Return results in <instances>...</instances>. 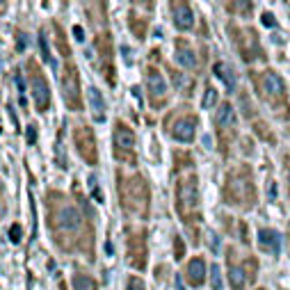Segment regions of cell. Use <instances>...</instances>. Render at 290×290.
I'll return each instance as SVG.
<instances>
[{"label": "cell", "instance_id": "1", "mask_svg": "<svg viewBox=\"0 0 290 290\" xmlns=\"http://www.w3.org/2000/svg\"><path fill=\"white\" fill-rule=\"evenodd\" d=\"M62 94H64L66 103H69L74 110H78L80 105V87H78V74H76V69L69 64V69H66V76L62 78Z\"/></svg>", "mask_w": 290, "mask_h": 290}, {"label": "cell", "instance_id": "2", "mask_svg": "<svg viewBox=\"0 0 290 290\" xmlns=\"http://www.w3.org/2000/svg\"><path fill=\"white\" fill-rule=\"evenodd\" d=\"M76 147H78L80 156L89 162L96 165V144H94V135L89 128H78L76 130Z\"/></svg>", "mask_w": 290, "mask_h": 290}, {"label": "cell", "instance_id": "3", "mask_svg": "<svg viewBox=\"0 0 290 290\" xmlns=\"http://www.w3.org/2000/svg\"><path fill=\"white\" fill-rule=\"evenodd\" d=\"M178 203L183 210H190V208L197 203V180L194 178H188L180 183L178 188Z\"/></svg>", "mask_w": 290, "mask_h": 290}, {"label": "cell", "instance_id": "4", "mask_svg": "<svg viewBox=\"0 0 290 290\" xmlns=\"http://www.w3.org/2000/svg\"><path fill=\"white\" fill-rule=\"evenodd\" d=\"M32 96H34V103H37V110L46 112L48 105H51V89H48V85L42 78L32 80Z\"/></svg>", "mask_w": 290, "mask_h": 290}, {"label": "cell", "instance_id": "5", "mask_svg": "<svg viewBox=\"0 0 290 290\" xmlns=\"http://www.w3.org/2000/svg\"><path fill=\"white\" fill-rule=\"evenodd\" d=\"M57 224H60V229H66V231H74L78 229L80 224H83V215L78 212V208H62L60 212H57Z\"/></svg>", "mask_w": 290, "mask_h": 290}, {"label": "cell", "instance_id": "6", "mask_svg": "<svg viewBox=\"0 0 290 290\" xmlns=\"http://www.w3.org/2000/svg\"><path fill=\"white\" fill-rule=\"evenodd\" d=\"M87 96H89V107L94 112V119L105 121V98H103V94L92 85V87H87Z\"/></svg>", "mask_w": 290, "mask_h": 290}, {"label": "cell", "instance_id": "7", "mask_svg": "<svg viewBox=\"0 0 290 290\" xmlns=\"http://www.w3.org/2000/svg\"><path fill=\"white\" fill-rule=\"evenodd\" d=\"M194 130H197V121L194 119H180L174 126V137L178 142H192L194 139Z\"/></svg>", "mask_w": 290, "mask_h": 290}, {"label": "cell", "instance_id": "8", "mask_svg": "<svg viewBox=\"0 0 290 290\" xmlns=\"http://www.w3.org/2000/svg\"><path fill=\"white\" fill-rule=\"evenodd\" d=\"M174 21L180 30H190L194 25V12L190 10V5H176L174 7Z\"/></svg>", "mask_w": 290, "mask_h": 290}, {"label": "cell", "instance_id": "9", "mask_svg": "<svg viewBox=\"0 0 290 290\" xmlns=\"http://www.w3.org/2000/svg\"><path fill=\"white\" fill-rule=\"evenodd\" d=\"M258 244H261L263 249H267V251H279L281 238H279V233H276V231L263 229V231H258Z\"/></svg>", "mask_w": 290, "mask_h": 290}, {"label": "cell", "instance_id": "10", "mask_svg": "<svg viewBox=\"0 0 290 290\" xmlns=\"http://www.w3.org/2000/svg\"><path fill=\"white\" fill-rule=\"evenodd\" d=\"M263 92H267L270 96H283V83H281L279 76L267 71L263 76Z\"/></svg>", "mask_w": 290, "mask_h": 290}, {"label": "cell", "instance_id": "11", "mask_svg": "<svg viewBox=\"0 0 290 290\" xmlns=\"http://www.w3.org/2000/svg\"><path fill=\"white\" fill-rule=\"evenodd\" d=\"M149 92H151L153 98H162L167 94V83L156 69L149 71Z\"/></svg>", "mask_w": 290, "mask_h": 290}, {"label": "cell", "instance_id": "12", "mask_svg": "<svg viewBox=\"0 0 290 290\" xmlns=\"http://www.w3.org/2000/svg\"><path fill=\"white\" fill-rule=\"evenodd\" d=\"M188 279L192 281L194 285L203 283V279H206V263H203L201 258H192V261L188 263Z\"/></svg>", "mask_w": 290, "mask_h": 290}, {"label": "cell", "instance_id": "13", "mask_svg": "<svg viewBox=\"0 0 290 290\" xmlns=\"http://www.w3.org/2000/svg\"><path fill=\"white\" fill-rule=\"evenodd\" d=\"M212 71H215L217 78L226 85V89H229V92L235 87V76H233V71H231L229 64H224V62H217V64L212 66Z\"/></svg>", "mask_w": 290, "mask_h": 290}, {"label": "cell", "instance_id": "14", "mask_svg": "<svg viewBox=\"0 0 290 290\" xmlns=\"http://www.w3.org/2000/svg\"><path fill=\"white\" fill-rule=\"evenodd\" d=\"M176 62H178L180 66H185V69H194V66H197V55H194L192 48L183 46L176 51Z\"/></svg>", "mask_w": 290, "mask_h": 290}, {"label": "cell", "instance_id": "15", "mask_svg": "<svg viewBox=\"0 0 290 290\" xmlns=\"http://www.w3.org/2000/svg\"><path fill=\"white\" fill-rule=\"evenodd\" d=\"M115 137H117V144H119L121 149H133L135 135H133V130L130 128H126V126H117Z\"/></svg>", "mask_w": 290, "mask_h": 290}, {"label": "cell", "instance_id": "16", "mask_svg": "<svg viewBox=\"0 0 290 290\" xmlns=\"http://www.w3.org/2000/svg\"><path fill=\"white\" fill-rule=\"evenodd\" d=\"M235 121V112L229 103H222L220 110H217V124L220 126H231Z\"/></svg>", "mask_w": 290, "mask_h": 290}, {"label": "cell", "instance_id": "17", "mask_svg": "<svg viewBox=\"0 0 290 290\" xmlns=\"http://www.w3.org/2000/svg\"><path fill=\"white\" fill-rule=\"evenodd\" d=\"M229 281H231V285H233V290H242L244 288V270H242V267H240V265L231 267Z\"/></svg>", "mask_w": 290, "mask_h": 290}, {"label": "cell", "instance_id": "18", "mask_svg": "<svg viewBox=\"0 0 290 290\" xmlns=\"http://www.w3.org/2000/svg\"><path fill=\"white\" fill-rule=\"evenodd\" d=\"M74 290H94V281L85 274H76L74 276Z\"/></svg>", "mask_w": 290, "mask_h": 290}, {"label": "cell", "instance_id": "19", "mask_svg": "<svg viewBox=\"0 0 290 290\" xmlns=\"http://www.w3.org/2000/svg\"><path fill=\"white\" fill-rule=\"evenodd\" d=\"M210 281H212V290H222V270H220V265L210 267Z\"/></svg>", "mask_w": 290, "mask_h": 290}, {"label": "cell", "instance_id": "20", "mask_svg": "<svg viewBox=\"0 0 290 290\" xmlns=\"http://www.w3.org/2000/svg\"><path fill=\"white\" fill-rule=\"evenodd\" d=\"M89 190H92V197H94V201H98V203H103V194H101V190H98V180H96V176H89Z\"/></svg>", "mask_w": 290, "mask_h": 290}, {"label": "cell", "instance_id": "21", "mask_svg": "<svg viewBox=\"0 0 290 290\" xmlns=\"http://www.w3.org/2000/svg\"><path fill=\"white\" fill-rule=\"evenodd\" d=\"M21 238H23V229H21V224H12L10 226V240L12 242H21Z\"/></svg>", "mask_w": 290, "mask_h": 290}, {"label": "cell", "instance_id": "22", "mask_svg": "<svg viewBox=\"0 0 290 290\" xmlns=\"http://www.w3.org/2000/svg\"><path fill=\"white\" fill-rule=\"evenodd\" d=\"M217 101V92L215 89H206V94H203V107H212Z\"/></svg>", "mask_w": 290, "mask_h": 290}, {"label": "cell", "instance_id": "23", "mask_svg": "<svg viewBox=\"0 0 290 290\" xmlns=\"http://www.w3.org/2000/svg\"><path fill=\"white\" fill-rule=\"evenodd\" d=\"M25 46H28V34H25V32H19V34H16V51L23 53Z\"/></svg>", "mask_w": 290, "mask_h": 290}, {"label": "cell", "instance_id": "24", "mask_svg": "<svg viewBox=\"0 0 290 290\" xmlns=\"http://www.w3.org/2000/svg\"><path fill=\"white\" fill-rule=\"evenodd\" d=\"M25 137H28L30 144H34L37 142V128H34V126H28V128H25Z\"/></svg>", "mask_w": 290, "mask_h": 290}, {"label": "cell", "instance_id": "25", "mask_svg": "<svg viewBox=\"0 0 290 290\" xmlns=\"http://www.w3.org/2000/svg\"><path fill=\"white\" fill-rule=\"evenodd\" d=\"M14 80H16V89L25 92V80H23V76H21V71H14Z\"/></svg>", "mask_w": 290, "mask_h": 290}, {"label": "cell", "instance_id": "26", "mask_svg": "<svg viewBox=\"0 0 290 290\" xmlns=\"http://www.w3.org/2000/svg\"><path fill=\"white\" fill-rule=\"evenodd\" d=\"M128 290H144V283L139 279H130L128 281Z\"/></svg>", "mask_w": 290, "mask_h": 290}, {"label": "cell", "instance_id": "27", "mask_svg": "<svg viewBox=\"0 0 290 290\" xmlns=\"http://www.w3.org/2000/svg\"><path fill=\"white\" fill-rule=\"evenodd\" d=\"M74 37L78 39V42H85V32H83V28H80V25H76V28H74Z\"/></svg>", "mask_w": 290, "mask_h": 290}, {"label": "cell", "instance_id": "28", "mask_svg": "<svg viewBox=\"0 0 290 290\" xmlns=\"http://www.w3.org/2000/svg\"><path fill=\"white\" fill-rule=\"evenodd\" d=\"M183 256V242H180V238H176V258Z\"/></svg>", "mask_w": 290, "mask_h": 290}, {"label": "cell", "instance_id": "29", "mask_svg": "<svg viewBox=\"0 0 290 290\" xmlns=\"http://www.w3.org/2000/svg\"><path fill=\"white\" fill-rule=\"evenodd\" d=\"M263 23H265V25H274V16H272V14H263Z\"/></svg>", "mask_w": 290, "mask_h": 290}, {"label": "cell", "instance_id": "30", "mask_svg": "<svg viewBox=\"0 0 290 290\" xmlns=\"http://www.w3.org/2000/svg\"><path fill=\"white\" fill-rule=\"evenodd\" d=\"M210 242H212V251H220V240H217V235H212Z\"/></svg>", "mask_w": 290, "mask_h": 290}]
</instances>
